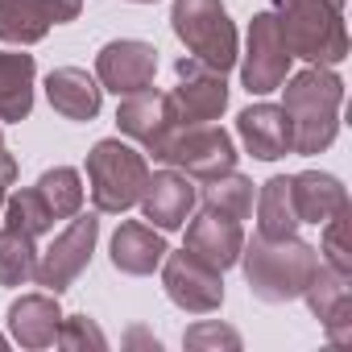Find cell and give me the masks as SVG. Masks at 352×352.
I'll list each match as a JSON object with an SVG mask.
<instances>
[{
    "mask_svg": "<svg viewBox=\"0 0 352 352\" xmlns=\"http://www.w3.org/2000/svg\"><path fill=\"white\" fill-rule=\"evenodd\" d=\"M282 91H286L282 112L290 120V149L302 157L323 153L340 133L344 79L331 67H307L298 75H286Z\"/></svg>",
    "mask_w": 352,
    "mask_h": 352,
    "instance_id": "obj_1",
    "label": "cell"
},
{
    "mask_svg": "<svg viewBox=\"0 0 352 352\" xmlns=\"http://www.w3.org/2000/svg\"><path fill=\"white\" fill-rule=\"evenodd\" d=\"M241 270L249 294L261 302H294L319 270V249L298 236H253L241 249Z\"/></svg>",
    "mask_w": 352,
    "mask_h": 352,
    "instance_id": "obj_2",
    "label": "cell"
},
{
    "mask_svg": "<svg viewBox=\"0 0 352 352\" xmlns=\"http://www.w3.org/2000/svg\"><path fill=\"white\" fill-rule=\"evenodd\" d=\"M270 13L294 58H307L311 67H336L348 58L344 0H274Z\"/></svg>",
    "mask_w": 352,
    "mask_h": 352,
    "instance_id": "obj_3",
    "label": "cell"
},
{
    "mask_svg": "<svg viewBox=\"0 0 352 352\" xmlns=\"http://www.w3.org/2000/svg\"><path fill=\"white\" fill-rule=\"evenodd\" d=\"M145 179H149L145 153H137L120 137H104V141L91 145V153H87V183H91L96 212L120 216V212L137 208V199L145 191Z\"/></svg>",
    "mask_w": 352,
    "mask_h": 352,
    "instance_id": "obj_4",
    "label": "cell"
},
{
    "mask_svg": "<svg viewBox=\"0 0 352 352\" xmlns=\"http://www.w3.org/2000/svg\"><path fill=\"white\" fill-rule=\"evenodd\" d=\"M170 30L187 46L191 58L208 63L212 71L236 67V25L224 9V0H174L170 5Z\"/></svg>",
    "mask_w": 352,
    "mask_h": 352,
    "instance_id": "obj_5",
    "label": "cell"
},
{
    "mask_svg": "<svg viewBox=\"0 0 352 352\" xmlns=\"http://www.w3.org/2000/svg\"><path fill=\"white\" fill-rule=\"evenodd\" d=\"M157 162H166L170 170L187 174V179H204L208 183V179H216V174L236 170V145L212 120L208 124H179Z\"/></svg>",
    "mask_w": 352,
    "mask_h": 352,
    "instance_id": "obj_6",
    "label": "cell"
},
{
    "mask_svg": "<svg viewBox=\"0 0 352 352\" xmlns=\"http://www.w3.org/2000/svg\"><path fill=\"white\" fill-rule=\"evenodd\" d=\"M96 241H100V220L96 216H83L75 212L71 224L50 241L46 253H38V270H34V282L50 294H63L75 286V278L91 265V253H96Z\"/></svg>",
    "mask_w": 352,
    "mask_h": 352,
    "instance_id": "obj_7",
    "label": "cell"
},
{
    "mask_svg": "<svg viewBox=\"0 0 352 352\" xmlns=\"http://www.w3.org/2000/svg\"><path fill=\"white\" fill-rule=\"evenodd\" d=\"M241 58V83L249 96H265V91H278L290 75V46L278 30V17L274 13H253L249 21V42H245V54Z\"/></svg>",
    "mask_w": 352,
    "mask_h": 352,
    "instance_id": "obj_8",
    "label": "cell"
},
{
    "mask_svg": "<svg viewBox=\"0 0 352 352\" xmlns=\"http://www.w3.org/2000/svg\"><path fill=\"white\" fill-rule=\"evenodd\" d=\"M162 286H166V298L187 315H212L224 307V274L199 261L191 249H179V253L166 249Z\"/></svg>",
    "mask_w": 352,
    "mask_h": 352,
    "instance_id": "obj_9",
    "label": "cell"
},
{
    "mask_svg": "<svg viewBox=\"0 0 352 352\" xmlns=\"http://www.w3.org/2000/svg\"><path fill=\"white\" fill-rule=\"evenodd\" d=\"M179 75V87L170 91V104H174V116L179 124H208V120H220V112L228 108V83L220 71H212L208 63L199 58H179L174 67Z\"/></svg>",
    "mask_w": 352,
    "mask_h": 352,
    "instance_id": "obj_10",
    "label": "cell"
},
{
    "mask_svg": "<svg viewBox=\"0 0 352 352\" xmlns=\"http://www.w3.org/2000/svg\"><path fill=\"white\" fill-rule=\"evenodd\" d=\"M116 129H120L124 137H133L145 153L162 157L166 141L174 137V129H179V116H174L170 91H153V87H145V91L124 96L120 108H116Z\"/></svg>",
    "mask_w": 352,
    "mask_h": 352,
    "instance_id": "obj_11",
    "label": "cell"
},
{
    "mask_svg": "<svg viewBox=\"0 0 352 352\" xmlns=\"http://www.w3.org/2000/svg\"><path fill=\"white\" fill-rule=\"evenodd\" d=\"M153 75H157V50L141 38H120V42H108L100 54H96V79L104 91L112 96H133V91H145L153 87Z\"/></svg>",
    "mask_w": 352,
    "mask_h": 352,
    "instance_id": "obj_12",
    "label": "cell"
},
{
    "mask_svg": "<svg viewBox=\"0 0 352 352\" xmlns=\"http://www.w3.org/2000/svg\"><path fill=\"white\" fill-rule=\"evenodd\" d=\"M348 282H352V274H340V270H331V265L319 261L315 278L302 290L311 315L323 323L327 340L340 344V348L352 344V290H348Z\"/></svg>",
    "mask_w": 352,
    "mask_h": 352,
    "instance_id": "obj_13",
    "label": "cell"
},
{
    "mask_svg": "<svg viewBox=\"0 0 352 352\" xmlns=\"http://www.w3.org/2000/svg\"><path fill=\"white\" fill-rule=\"evenodd\" d=\"M195 187L187 183V174L179 170H157L145 179V191H141V216L157 228V232H174L191 220V208H195Z\"/></svg>",
    "mask_w": 352,
    "mask_h": 352,
    "instance_id": "obj_14",
    "label": "cell"
},
{
    "mask_svg": "<svg viewBox=\"0 0 352 352\" xmlns=\"http://www.w3.org/2000/svg\"><path fill=\"white\" fill-rule=\"evenodd\" d=\"M183 249H191L199 261H208L212 270L224 274V270L236 265V257H241V249H245V228H241V220L204 208V212L187 224V245H183Z\"/></svg>",
    "mask_w": 352,
    "mask_h": 352,
    "instance_id": "obj_15",
    "label": "cell"
},
{
    "mask_svg": "<svg viewBox=\"0 0 352 352\" xmlns=\"http://www.w3.org/2000/svg\"><path fill=\"white\" fill-rule=\"evenodd\" d=\"M236 137L257 162H278L290 153V120L282 104H249L236 116Z\"/></svg>",
    "mask_w": 352,
    "mask_h": 352,
    "instance_id": "obj_16",
    "label": "cell"
},
{
    "mask_svg": "<svg viewBox=\"0 0 352 352\" xmlns=\"http://www.w3.org/2000/svg\"><path fill=\"white\" fill-rule=\"evenodd\" d=\"M108 257H112V270L129 274V278H145L162 265L166 257V236L153 228V224H141V220H124L116 232H112V245H108Z\"/></svg>",
    "mask_w": 352,
    "mask_h": 352,
    "instance_id": "obj_17",
    "label": "cell"
},
{
    "mask_svg": "<svg viewBox=\"0 0 352 352\" xmlns=\"http://www.w3.org/2000/svg\"><path fill=\"white\" fill-rule=\"evenodd\" d=\"M63 327V311H58V294L42 290V294H21L9 307V336L21 348H50L58 340Z\"/></svg>",
    "mask_w": 352,
    "mask_h": 352,
    "instance_id": "obj_18",
    "label": "cell"
},
{
    "mask_svg": "<svg viewBox=\"0 0 352 352\" xmlns=\"http://www.w3.org/2000/svg\"><path fill=\"white\" fill-rule=\"evenodd\" d=\"M46 100L58 116L67 120H96L100 104H104V87L100 79H91L83 67H58L46 75Z\"/></svg>",
    "mask_w": 352,
    "mask_h": 352,
    "instance_id": "obj_19",
    "label": "cell"
},
{
    "mask_svg": "<svg viewBox=\"0 0 352 352\" xmlns=\"http://www.w3.org/2000/svg\"><path fill=\"white\" fill-rule=\"evenodd\" d=\"M290 195H294V212H298V224H327L336 212L348 208V191L336 174H323V170H302V174H290Z\"/></svg>",
    "mask_w": 352,
    "mask_h": 352,
    "instance_id": "obj_20",
    "label": "cell"
},
{
    "mask_svg": "<svg viewBox=\"0 0 352 352\" xmlns=\"http://www.w3.org/2000/svg\"><path fill=\"white\" fill-rule=\"evenodd\" d=\"M34 79L38 63L25 50H0V120L17 124L34 112Z\"/></svg>",
    "mask_w": 352,
    "mask_h": 352,
    "instance_id": "obj_21",
    "label": "cell"
},
{
    "mask_svg": "<svg viewBox=\"0 0 352 352\" xmlns=\"http://www.w3.org/2000/svg\"><path fill=\"white\" fill-rule=\"evenodd\" d=\"M257 232L261 236H294L298 232L290 174H278V179L261 183V195H257Z\"/></svg>",
    "mask_w": 352,
    "mask_h": 352,
    "instance_id": "obj_22",
    "label": "cell"
},
{
    "mask_svg": "<svg viewBox=\"0 0 352 352\" xmlns=\"http://www.w3.org/2000/svg\"><path fill=\"white\" fill-rule=\"evenodd\" d=\"M38 270V245L30 232L5 224L0 228V286H25Z\"/></svg>",
    "mask_w": 352,
    "mask_h": 352,
    "instance_id": "obj_23",
    "label": "cell"
},
{
    "mask_svg": "<svg viewBox=\"0 0 352 352\" xmlns=\"http://www.w3.org/2000/svg\"><path fill=\"white\" fill-rule=\"evenodd\" d=\"M50 17L38 5H25V0H0V42L9 46H34L50 34Z\"/></svg>",
    "mask_w": 352,
    "mask_h": 352,
    "instance_id": "obj_24",
    "label": "cell"
},
{
    "mask_svg": "<svg viewBox=\"0 0 352 352\" xmlns=\"http://www.w3.org/2000/svg\"><path fill=\"white\" fill-rule=\"evenodd\" d=\"M34 191L42 195V204L50 208L54 220H71L83 208V179H79V170H71V166L46 170L42 179L34 183Z\"/></svg>",
    "mask_w": 352,
    "mask_h": 352,
    "instance_id": "obj_25",
    "label": "cell"
},
{
    "mask_svg": "<svg viewBox=\"0 0 352 352\" xmlns=\"http://www.w3.org/2000/svg\"><path fill=\"white\" fill-rule=\"evenodd\" d=\"M204 208L212 212H224L232 220H249L253 216V179L228 170V174H216L204 187Z\"/></svg>",
    "mask_w": 352,
    "mask_h": 352,
    "instance_id": "obj_26",
    "label": "cell"
},
{
    "mask_svg": "<svg viewBox=\"0 0 352 352\" xmlns=\"http://www.w3.org/2000/svg\"><path fill=\"white\" fill-rule=\"evenodd\" d=\"M5 224L30 232V236L38 241V236H46V232L54 228V216H50V208L42 204V195H38L34 187H25V191H17V195L5 199Z\"/></svg>",
    "mask_w": 352,
    "mask_h": 352,
    "instance_id": "obj_27",
    "label": "cell"
},
{
    "mask_svg": "<svg viewBox=\"0 0 352 352\" xmlns=\"http://www.w3.org/2000/svg\"><path fill=\"white\" fill-rule=\"evenodd\" d=\"M319 261L340 270V274H352V245H348V208L336 212L327 224H323V236H319Z\"/></svg>",
    "mask_w": 352,
    "mask_h": 352,
    "instance_id": "obj_28",
    "label": "cell"
},
{
    "mask_svg": "<svg viewBox=\"0 0 352 352\" xmlns=\"http://www.w3.org/2000/svg\"><path fill=\"white\" fill-rule=\"evenodd\" d=\"M54 344L58 348H71V352H79V348H108V336L87 315H63V327H58V340Z\"/></svg>",
    "mask_w": 352,
    "mask_h": 352,
    "instance_id": "obj_29",
    "label": "cell"
},
{
    "mask_svg": "<svg viewBox=\"0 0 352 352\" xmlns=\"http://www.w3.org/2000/svg\"><path fill=\"white\" fill-rule=\"evenodd\" d=\"M183 344L187 348H241V331L236 327H228V323H220V319H204V323H195V327H187L183 331Z\"/></svg>",
    "mask_w": 352,
    "mask_h": 352,
    "instance_id": "obj_30",
    "label": "cell"
},
{
    "mask_svg": "<svg viewBox=\"0 0 352 352\" xmlns=\"http://www.w3.org/2000/svg\"><path fill=\"white\" fill-rule=\"evenodd\" d=\"M25 5H38L54 25H67V21H75L83 13V0H25Z\"/></svg>",
    "mask_w": 352,
    "mask_h": 352,
    "instance_id": "obj_31",
    "label": "cell"
},
{
    "mask_svg": "<svg viewBox=\"0 0 352 352\" xmlns=\"http://www.w3.org/2000/svg\"><path fill=\"white\" fill-rule=\"evenodd\" d=\"M13 183H17V157L13 162H0V212H5V199H9Z\"/></svg>",
    "mask_w": 352,
    "mask_h": 352,
    "instance_id": "obj_32",
    "label": "cell"
},
{
    "mask_svg": "<svg viewBox=\"0 0 352 352\" xmlns=\"http://www.w3.org/2000/svg\"><path fill=\"white\" fill-rule=\"evenodd\" d=\"M0 162H13V153L5 149V137H0Z\"/></svg>",
    "mask_w": 352,
    "mask_h": 352,
    "instance_id": "obj_33",
    "label": "cell"
},
{
    "mask_svg": "<svg viewBox=\"0 0 352 352\" xmlns=\"http://www.w3.org/2000/svg\"><path fill=\"white\" fill-rule=\"evenodd\" d=\"M133 5H153V0H133Z\"/></svg>",
    "mask_w": 352,
    "mask_h": 352,
    "instance_id": "obj_34",
    "label": "cell"
},
{
    "mask_svg": "<svg viewBox=\"0 0 352 352\" xmlns=\"http://www.w3.org/2000/svg\"><path fill=\"white\" fill-rule=\"evenodd\" d=\"M5 344H9V340H5V336H0V348H5Z\"/></svg>",
    "mask_w": 352,
    "mask_h": 352,
    "instance_id": "obj_35",
    "label": "cell"
}]
</instances>
